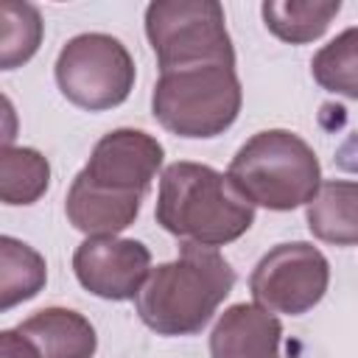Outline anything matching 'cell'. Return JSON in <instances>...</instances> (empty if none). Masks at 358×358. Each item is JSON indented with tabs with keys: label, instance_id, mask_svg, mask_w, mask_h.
Masks as SVG:
<instances>
[{
	"label": "cell",
	"instance_id": "cell-1",
	"mask_svg": "<svg viewBox=\"0 0 358 358\" xmlns=\"http://www.w3.org/2000/svg\"><path fill=\"white\" fill-rule=\"evenodd\" d=\"M235 288V268L210 246L182 241L176 260L151 268L134 308L157 336L199 333Z\"/></svg>",
	"mask_w": 358,
	"mask_h": 358
},
{
	"label": "cell",
	"instance_id": "cell-2",
	"mask_svg": "<svg viewBox=\"0 0 358 358\" xmlns=\"http://www.w3.org/2000/svg\"><path fill=\"white\" fill-rule=\"evenodd\" d=\"M154 218L165 232L215 249L249 232L255 224V204L227 173L201 162L179 159L159 176Z\"/></svg>",
	"mask_w": 358,
	"mask_h": 358
},
{
	"label": "cell",
	"instance_id": "cell-3",
	"mask_svg": "<svg viewBox=\"0 0 358 358\" xmlns=\"http://www.w3.org/2000/svg\"><path fill=\"white\" fill-rule=\"evenodd\" d=\"M227 176L255 207L277 213L308 204L322 187L316 151L288 129L252 134L232 157Z\"/></svg>",
	"mask_w": 358,
	"mask_h": 358
},
{
	"label": "cell",
	"instance_id": "cell-4",
	"mask_svg": "<svg viewBox=\"0 0 358 358\" xmlns=\"http://www.w3.org/2000/svg\"><path fill=\"white\" fill-rule=\"evenodd\" d=\"M243 90L235 67L199 64L159 73L151 92V112L176 137L207 140L224 134L241 112Z\"/></svg>",
	"mask_w": 358,
	"mask_h": 358
},
{
	"label": "cell",
	"instance_id": "cell-5",
	"mask_svg": "<svg viewBox=\"0 0 358 358\" xmlns=\"http://www.w3.org/2000/svg\"><path fill=\"white\" fill-rule=\"evenodd\" d=\"M145 36L157 56L159 73L229 64L235 48L227 31L224 6L215 0H154L145 8Z\"/></svg>",
	"mask_w": 358,
	"mask_h": 358
},
{
	"label": "cell",
	"instance_id": "cell-6",
	"mask_svg": "<svg viewBox=\"0 0 358 358\" xmlns=\"http://www.w3.org/2000/svg\"><path fill=\"white\" fill-rule=\"evenodd\" d=\"M53 73L62 95L87 112L120 106L137 78L129 48L117 36L98 31L67 39L56 56Z\"/></svg>",
	"mask_w": 358,
	"mask_h": 358
},
{
	"label": "cell",
	"instance_id": "cell-7",
	"mask_svg": "<svg viewBox=\"0 0 358 358\" xmlns=\"http://www.w3.org/2000/svg\"><path fill=\"white\" fill-rule=\"evenodd\" d=\"M327 285L330 263L308 241L277 243L257 260L249 277V291L255 302L271 313L285 316L308 313L313 305L322 302Z\"/></svg>",
	"mask_w": 358,
	"mask_h": 358
},
{
	"label": "cell",
	"instance_id": "cell-8",
	"mask_svg": "<svg viewBox=\"0 0 358 358\" xmlns=\"http://www.w3.org/2000/svg\"><path fill=\"white\" fill-rule=\"evenodd\" d=\"M162 159L165 148L154 134L143 129H112L95 143L78 173L95 187L145 199Z\"/></svg>",
	"mask_w": 358,
	"mask_h": 358
},
{
	"label": "cell",
	"instance_id": "cell-9",
	"mask_svg": "<svg viewBox=\"0 0 358 358\" xmlns=\"http://www.w3.org/2000/svg\"><path fill=\"white\" fill-rule=\"evenodd\" d=\"M73 271L90 294L109 302H126L137 299L145 285L151 274V252L134 238L95 235L81 241L73 252Z\"/></svg>",
	"mask_w": 358,
	"mask_h": 358
},
{
	"label": "cell",
	"instance_id": "cell-10",
	"mask_svg": "<svg viewBox=\"0 0 358 358\" xmlns=\"http://www.w3.org/2000/svg\"><path fill=\"white\" fill-rule=\"evenodd\" d=\"M280 341L282 324L271 310L238 302L218 316L210 333V358H280Z\"/></svg>",
	"mask_w": 358,
	"mask_h": 358
},
{
	"label": "cell",
	"instance_id": "cell-11",
	"mask_svg": "<svg viewBox=\"0 0 358 358\" xmlns=\"http://www.w3.org/2000/svg\"><path fill=\"white\" fill-rule=\"evenodd\" d=\"M140 204H143L140 196H120L95 187L81 173H76L64 199V213L78 232L95 238V235H117L126 227H131L140 213Z\"/></svg>",
	"mask_w": 358,
	"mask_h": 358
},
{
	"label": "cell",
	"instance_id": "cell-12",
	"mask_svg": "<svg viewBox=\"0 0 358 358\" xmlns=\"http://www.w3.org/2000/svg\"><path fill=\"white\" fill-rule=\"evenodd\" d=\"M17 330L39 350L42 358H92L98 336L90 319L70 308H42L22 319Z\"/></svg>",
	"mask_w": 358,
	"mask_h": 358
},
{
	"label": "cell",
	"instance_id": "cell-13",
	"mask_svg": "<svg viewBox=\"0 0 358 358\" xmlns=\"http://www.w3.org/2000/svg\"><path fill=\"white\" fill-rule=\"evenodd\" d=\"M305 221L313 238L333 246H358V182H322L305 204Z\"/></svg>",
	"mask_w": 358,
	"mask_h": 358
},
{
	"label": "cell",
	"instance_id": "cell-14",
	"mask_svg": "<svg viewBox=\"0 0 358 358\" xmlns=\"http://www.w3.org/2000/svg\"><path fill=\"white\" fill-rule=\"evenodd\" d=\"M338 11L341 0H266L260 6L266 28L288 45H308L319 39Z\"/></svg>",
	"mask_w": 358,
	"mask_h": 358
},
{
	"label": "cell",
	"instance_id": "cell-15",
	"mask_svg": "<svg viewBox=\"0 0 358 358\" xmlns=\"http://www.w3.org/2000/svg\"><path fill=\"white\" fill-rule=\"evenodd\" d=\"M45 282H48L45 257L34 246L11 235H3L0 238V308L11 310L14 305L34 299L45 288Z\"/></svg>",
	"mask_w": 358,
	"mask_h": 358
},
{
	"label": "cell",
	"instance_id": "cell-16",
	"mask_svg": "<svg viewBox=\"0 0 358 358\" xmlns=\"http://www.w3.org/2000/svg\"><path fill=\"white\" fill-rule=\"evenodd\" d=\"M50 185V162L36 148L3 145L0 154V199L8 207L34 204Z\"/></svg>",
	"mask_w": 358,
	"mask_h": 358
},
{
	"label": "cell",
	"instance_id": "cell-17",
	"mask_svg": "<svg viewBox=\"0 0 358 358\" xmlns=\"http://www.w3.org/2000/svg\"><path fill=\"white\" fill-rule=\"evenodd\" d=\"M45 22L39 8L20 0L0 3V67L14 70L25 64L42 45Z\"/></svg>",
	"mask_w": 358,
	"mask_h": 358
},
{
	"label": "cell",
	"instance_id": "cell-18",
	"mask_svg": "<svg viewBox=\"0 0 358 358\" xmlns=\"http://www.w3.org/2000/svg\"><path fill=\"white\" fill-rule=\"evenodd\" d=\"M310 73L322 90L358 101V31L347 28L322 45L310 59Z\"/></svg>",
	"mask_w": 358,
	"mask_h": 358
},
{
	"label": "cell",
	"instance_id": "cell-19",
	"mask_svg": "<svg viewBox=\"0 0 358 358\" xmlns=\"http://www.w3.org/2000/svg\"><path fill=\"white\" fill-rule=\"evenodd\" d=\"M0 358H42L39 350L14 327L0 333Z\"/></svg>",
	"mask_w": 358,
	"mask_h": 358
},
{
	"label": "cell",
	"instance_id": "cell-20",
	"mask_svg": "<svg viewBox=\"0 0 358 358\" xmlns=\"http://www.w3.org/2000/svg\"><path fill=\"white\" fill-rule=\"evenodd\" d=\"M355 31H358V28H355Z\"/></svg>",
	"mask_w": 358,
	"mask_h": 358
}]
</instances>
